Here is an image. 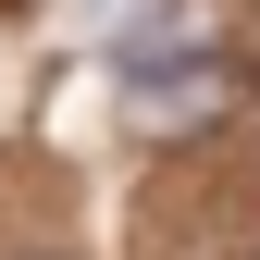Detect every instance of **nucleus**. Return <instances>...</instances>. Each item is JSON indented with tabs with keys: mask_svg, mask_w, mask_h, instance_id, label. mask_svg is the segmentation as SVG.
Returning <instances> with one entry per match:
<instances>
[{
	"mask_svg": "<svg viewBox=\"0 0 260 260\" xmlns=\"http://www.w3.org/2000/svg\"><path fill=\"white\" fill-rule=\"evenodd\" d=\"M13 260H62V248H13Z\"/></svg>",
	"mask_w": 260,
	"mask_h": 260,
	"instance_id": "nucleus-3",
	"label": "nucleus"
},
{
	"mask_svg": "<svg viewBox=\"0 0 260 260\" xmlns=\"http://www.w3.org/2000/svg\"><path fill=\"white\" fill-rule=\"evenodd\" d=\"M223 0H149V13H124V62H199V50H223Z\"/></svg>",
	"mask_w": 260,
	"mask_h": 260,
	"instance_id": "nucleus-2",
	"label": "nucleus"
},
{
	"mask_svg": "<svg viewBox=\"0 0 260 260\" xmlns=\"http://www.w3.org/2000/svg\"><path fill=\"white\" fill-rule=\"evenodd\" d=\"M236 100H248V75L223 50H199V62H124V137L137 149H199L211 124H236Z\"/></svg>",
	"mask_w": 260,
	"mask_h": 260,
	"instance_id": "nucleus-1",
	"label": "nucleus"
}]
</instances>
